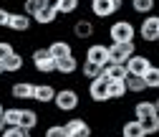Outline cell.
<instances>
[{
  "instance_id": "6da1fadb",
  "label": "cell",
  "mask_w": 159,
  "mask_h": 137,
  "mask_svg": "<svg viewBox=\"0 0 159 137\" xmlns=\"http://www.w3.org/2000/svg\"><path fill=\"white\" fill-rule=\"evenodd\" d=\"M136 36V28L131 21H126V18H119V21H114L109 26V38L111 43H124V41H134Z\"/></svg>"
},
{
  "instance_id": "7a4b0ae2",
  "label": "cell",
  "mask_w": 159,
  "mask_h": 137,
  "mask_svg": "<svg viewBox=\"0 0 159 137\" xmlns=\"http://www.w3.org/2000/svg\"><path fill=\"white\" fill-rule=\"evenodd\" d=\"M78 104H81V96H78V91H76V89H68V86L56 89L53 107H56L58 112H76V109H78Z\"/></svg>"
},
{
  "instance_id": "3957f363",
  "label": "cell",
  "mask_w": 159,
  "mask_h": 137,
  "mask_svg": "<svg viewBox=\"0 0 159 137\" xmlns=\"http://www.w3.org/2000/svg\"><path fill=\"white\" fill-rule=\"evenodd\" d=\"M89 8H91V15L93 18L106 21V18H111L114 13H119V10L124 8V0H91Z\"/></svg>"
},
{
  "instance_id": "277c9868",
  "label": "cell",
  "mask_w": 159,
  "mask_h": 137,
  "mask_svg": "<svg viewBox=\"0 0 159 137\" xmlns=\"http://www.w3.org/2000/svg\"><path fill=\"white\" fill-rule=\"evenodd\" d=\"M30 61H33V69H35L38 74H53V71H56V58L51 56L48 46H46V48H35V51L30 53Z\"/></svg>"
},
{
  "instance_id": "5b68a950",
  "label": "cell",
  "mask_w": 159,
  "mask_h": 137,
  "mask_svg": "<svg viewBox=\"0 0 159 137\" xmlns=\"http://www.w3.org/2000/svg\"><path fill=\"white\" fill-rule=\"evenodd\" d=\"M136 33H139V38H142L144 43H157L159 41V15L157 13L147 15L142 21V26L136 28Z\"/></svg>"
},
{
  "instance_id": "8992f818",
  "label": "cell",
  "mask_w": 159,
  "mask_h": 137,
  "mask_svg": "<svg viewBox=\"0 0 159 137\" xmlns=\"http://www.w3.org/2000/svg\"><path fill=\"white\" fill-rule=\"evenodd\" d=\"M134 53H136V43H134V41L111 43V46H109V64H126Z\"/></svg>"
},
{
  "instance_id": "52a82bcc",
  "label": "cell",
  "mask_w": 159,
  "mask_h": 137,
  "mask_svg": "<svg viewBox=\"0 0 159 137\" xmlns=\"http://www.w3.org/2000/svg\"><path fill=\"white\" fill-rule=\"evenodd\" d=\"M109 79L101 74L98 79H93V81H89V96H91V102H96V104H104V102H109Z\"/></svg>"
},
{
  "instance_id": "ba28073f",
  "label": "cell",
  "mask_w": 159,
  "mask_h": 137,
  "mask_svg": "<svg viewBox=\"0 0 159 137\" xmlns=\"http://www.w3.org/2000/svg\"><path fill=\"white\" fill-rule=\"evenodd\" d=\"M124 66H126V74H131V76H144V74L152 69V58H149L147 53H139V51H136Z\"/></svg>"
},
{
  "instance_id": "9c48e42d",
  "label": "cell",
  "mask_w": 159,
  "mask_h": 137,
  "mask_svg": "<svg viewBox=\"0 0 159 137\" xmlns=\"http://www.w3.org/2000/svg\"><path fill=\"white\" fill-rule=\"evenodd\" d=\"M84 61H91V64H96V66L104 69V66L109 64V46H106V43H89Z\"/></svg>"
},
{
  "instance_id": "30bf717a",
  "label": "cell",
  "mask_w": 159,
  "mask_h": 137,
  "mask_svg": "<svg viewBox=\"0 0 159 137\" xmlns=\"http://www.w3.org/2000/svg\"><path fill=\"white\" fill-rule=\"evenodd\" d=\"M63 127H66V135H71V137H91L93 135L91 125L84 120V117H73V120H68Z\"/></svg>"
},
{
  "instance_id": "8fae6325",
  "label": "cell",
  "mask_w": 159,
  "mask_h": 137,
  "mask_svg": "<svg viewBox=\"0 0 159 137\" xmlns=\"http://www.w3.org/2000/svg\"><path fill=\"white\" fill-rule=\"evenodd\" d=\"M33 26V18H28L23 10H10V21H8V28L13 33H28Z\"/></svg>"
},
{
  "instance_id": "7c38bea8",
  "label": "cell",
  "mask_w": 159,
  "mask_h": 137,
  "mask_svg": "<svg viewBox=\"0 0 159 137\" xmlns=\"http://www.w3.org/2000/svg\"><path fill=\"white\" fill-rule=\"evenodd\" d=\"M71 31H73V38H78V41H89V38L96 36V26L91 18H78Z\"/></svg>"
},
{
  "instance_id": "4fadbf2b",
  "label": "cell",
  "mask_w": 159,
  "mask_h": 137,
  "mask_svg": "<svg viewBox=\"0 0 159 137\" xmlns=\"http://www.w3.org/2000/svg\"><path fill=\"white\" fill-rule=\"evenodd\" d=\"M33 91H35V84H33V81H15V84L10 86V96L18 99V102L33 99Z\"/></svg>"
},
{
  "instance_id": "5bb4252c",
  "label": "cell",
  "mask_w": 159,
  "mask_h": 137,
  "mask_svg": "<svg viewBox=\"0 0 159 137\" xmlns=\"http://www.w3.org/2000/svg\"><path fill=\"white\" fill-rule=\"evenodd\" d=\"M53 99H56V86L53 84H35L33 102H38V104H53Z\"/></svg>"
},
{
  "instance_id": "9a60e30c",
  "label": "cell",
  "mask_w": 159,
  "mask_h": 137,
  "mask_svg": "<svg viewBox=\"0 0 159 137\" xmlns=\"http://www.w3.org/2000/svg\"><path fill=\"white\" fill-rule=\"evenodd\" d=\"M38 122H41V114H38L35 109L20 107V125H18V127H23L25 132H33V130L38 127Z\"/></svg>"
},
{
  "instance_id": "2e32d148",
  "label": "cell",
  "mask_w": 159,
  "mask_h": 137,
  "mask_svg": "<svg viewBox=\"0 0 159 137\" xmlns=\"http://www.w3.org/2000/svg\"><path fill=\"white\" fill-rule=\"evenodd\" d=\"M3 64V71L5 74H18V71H23V66H25V58H23V53H18V51H13L5 61H0Z\"/></svg>"
},
{
  "instance_id": "e0dca14e",
  "label": "cell",
  "mask_w": 159,
  "mask_h": 137,
  "mask_svg": "<svg viewBox=\"0 0 159 137\" xmlns=\"http://www.w3.org/2000/svg\"><path fill=\"white\" fill-rule=\"evenodd\" d=\"M76 71H78V58L76 56H66V58H58V61H56V74L71 76Z\"/></svg>"
},
{
  "instance_id": "ac0fdd59",
  "label": "cell",
  "mask_w": 159,
  "mask_h": 137,
  "mask_svg": "<svg viewBox=\"0 0 159 137\" xmlns=\"http://www.w3.org/2000/svg\"><path fill=\"white\" fill-rule=\"evenodd\" d=\"M101 74L106 76L109 81H124L126 79V66L124 64H106L101 69Z\"/></svg>"
},
{
  "instance_id": "d6986e66",
  "label": "cell",
  "mask_w": 159,
  "mask_h": 137,
  "mask_svg": "<svg viewBox=\"0 0 159 137\" xmlns=\"http://www.w3.org/2000/svg\"><path fill=\"white\" fill-rule=\"evenodd\" d=\"M48 51H51V56L56 58H66V56H73V46L68 43V41H61V38H58V41H53L51 46H48Z\"/></svg>"
},
{
  "instance_id": "ffe728a7",
  "label": "cell",
  "mask_w": 159,
  "mask_h": 137,
  "mask_svg": "<svg viewBox=\"0 0 159 137\" xmlns=\"http://www.w3.org/2000/svg\"><path fill=\"white\" fill-rule=\"evenodd\" d=\"M124 86H126L129 94H144V91H147V81H144V76H131V74H126Z\"/></svg>"
},
{
  "instance_id": "44dd1931",
  "label": "cell",
  "mask_w": 159,
  "mask_h": 137,
  "mask_svg": "<svg viewBox=\"0 0 159 137\" xmlns=\"http://www.w3.org/2000/svg\"><path fill=\"white\" fill-rule=\"evenodd\" d=\"M152 114H157L152 99H142V102L134 104V120H147V117H152Z\"/></svg>"
},
{
  "instance_id": "7402d4cb",
  "label": "cell",
  "mask_w": 159,
  "mask_h": 137,
  "mask_svg": "<svg viewBox=\"0 0 159 137\" xmlns=\"http://www.w3.org/2000/svg\"><path fill=\"white\" fill-rule=\"evenodd\" d=\"M56 21H58V13L51 10V8H41L33 15V23H38V26H53Z\"/></svg>"
},
{
  "instance_id": "603a6c76",
  "label": "cell",
  "mask_w": 159,
  "mask_h": 137,
  "mask_svg": "<svg viewBox=\"0 0 159 137\" xmlns=\"http://www.w3.org/2000/svg\"><path fill=\"white\" fill-rule=\"evenodd\" d=\"M119 137H147V135H144L142 125H139V120H126L121 125V135Z\"/></svg>"
},
{
  "instance_id": "cb8c5ba5",
  "label": "cell",
  "mask_w": 159,
  "mask_h": 137,
  "mask_svg": "<svg viewBox=\"0 0 159 137\" xmlns=\"http://www.w3.org/2000/svg\"><path fill=\"white\" fill-rule=\"evenodd\" d=\"M131 10L136 15H152L157 10V0H131Z\"/></svg>"
},
{
  "instance_id": "d4e9b609",
  "label": "cell",
  "mask_w": 159,
  "mask_h": 137,
  "mask_svg": "<svg viewBox=\"0 0 159 137\" xmlns=\"http://www.w3.org/2000/svg\"><path fill=\"white\" fill-rule=\"evenodd\" d=\"M3 122H5V127H18L20 125V107H5Z\"/></svg>"
},
{
  "instance_id": "484cf974",
  "label": "cell",
  "mask_w": 159,
  "mask_h": 137,
  "mask_svg": "<svg viewBox=\"0 0 159 137\" xmlns=\"http://www.w3.org/2000/svg\"><path fill=\"white\" fill-rule=\"evenodd\" d=\"M139 125H142V130H144V135H159V114H152V117H147V120H139Z\"/></svg>"
},
{
  "instance_id": "4316f807",
  "label": "cell",
  "mask_w": 159,
  "mask_h": 137,
  "mask_svg": "<svg viewBox=\"0 0 159 137\" xmlns=\"http://www.w3.org/2000/svg\"><path fill=\"white\" fill-rule=\"evenodd\" d=\"M129 91L124 86V81H111L109 84V102H119V99H124Z\"/></svg>"
},
{
  "instance_id": "83f0119b",
  "label": "cell",
  "mask_w": 159,
  "mask_h": 137,
  "mask_svg": "<svg viewBox=\"0 0 159 137\" xmlns=\"http://www.w3.org/2000/svg\"><path fill=\"white\" fill-rule=\"evenodd\" d=\"M78 71H81L84 79H89V81H93V79L101 76V66H96V64H91V61H84L81 66H78Z\"/></svg>"
},
{
  "instance_id": "f1b7e54d",
  "label": "cell",
  "mask_w": 159,
  "mask_h": 137,
  "mask_svg": "<svg viewBox=\"0 0 159 137\" xmlns=\"http://www.w3.org/2000/svg\"><path fill=\"white\" fill-rule=\"evenodd\" d=\"M81 8V0H61L58 3V15H71Z\"/></svg>"
},
{
  "instance_id": "f546056e",
  "label": "cell",
  "mask_w": 159,
  "mask_h": 137,
  "mask_svg": "<svg viewBox=\"0 0 159 137\" xmlns=\"http://www.w3.org/2000/svg\"><path fill=\"white\" fill-rule=\"evenodd\" d=\"M144 81H147V89H159V66L152 64V69L144 74Z\"/></svg>"
},
{
  "instance_id": "4dcf8cb0",
  "label": "cell",
  "mask_w": 159,
  "mask_h": 137,
  "mask_svg": "<svg viewBox=\"0 0 159 137\" xmlns=\"http://www.w3.org/2000/svg\"><path fill=\"white\" fill-rule=\"evenodd\" d=\"M41 8H43V0H23V13H25L28 18H33Z\"/></svg>"
},
{
  "instance_id": "1f68e13d",
  "label": "cell",
  "mask_w": 159,
  "mask_h": 137,
  "mask_svg": "<svg viewBox=\"0 0 159 137\" xmlns=\"http://www.w3.org/2000/svg\"><path fill=\"white\" fill-rule=\"evenodd\" d=\"M43 137H66V127L63 125H48Z\"/></svg>"
},
{
  "instance_id": "d6a6232c",
  "label": "cell",
  "mask_w": 159,
  "mask_h": 137,
  "mask_svg": "<svg viewBox=\"0 0 159 137\" xmlns=\"http://www.w3.org/2000/svg\"><path fill=\"white\" fill-rule=\"evenodd\" d=\"M28 135H30V132H25L23 127H5L0 137H28Z\"/></svg>"
},
{
  "instance_id": "836d02e7",
  "label": "cell",
  "mask_w": 159,
  "mask_h": 137,
  "mask_svg": "<svg viewBox=\"0 0 159 137\" xmlns=\"http://www.w3.org/2000/svg\"><path fill=\"white\" fill-rule=\"evenodd\" d=\"M13 51H15V48H13L10 41H0V61H5V58H8Z\"/></svg>"
},
{
  "instance_id": "e575fe53",
  "label": "cell",
  "mask_w": 159,
  "mask_h": 137,
  "mask_svg": "<svg viewBox=\"0 0 159 137\" xmlns=\"http://www.w3.org/2000/svg\"><path fill=\"white\" fill-rule=\"evenodd\" d=\"M8 21H10V10L0 5V28H8Z\"/></svg>"
},
{
  "instance_id": "d590c367",
  "label": "cell",
  "mask_w": 159,
  "mask_h": 137,
  "mask_svg": "<svg viewBox=\"0 0 159 137\" xmlns=\"http://www.w3.org/2000/svg\"><path fill=\"white\" fill-rule=\"evenodd\" d=\"M58 3H61V0H43V8H51V10L58 13Z\"/></svg>"
},
{
  "instance_id": "8d00e7d4",
  "label": "cell",
  "mask_w": 159,
  "mask_h": 137,
  "mask_svg": "<svg viewBox=\"0 0 159 137\" xmlns=\"http://www.w3.org/2000/svg\"><path fill=\"white\" fill-rule=\"evenodd\" d=\"M154 102V109H157V114H159V96H157V99H152Z\"/></svg>"
},
{
  "instance_id": "74e56055",
  "label": "cell",
  "mask_w": 159,
  "mask_h": 137,
  "mask_svg": "<svg viewBox=\"0 0 159 137\" xmlns=\"http://www.w3.org/2000/svg\"><path fill=\"white\" fill-rule=\"evenodd\" d=\"M3 112H5V107H3V102H0V120H3Z\"/></svg>"
},
{
  "instance_id": "f35d334b",
  "label": "cell",
  "mask_w": 159,
  "mask_h": 137,
  "mask_svg": "<svg viewBox=\"0 0 159 137\" xmlns=\"http://www.w3.org/2000/svg\"><path fill=\"white\" fill-rule=\"evenodd\" d=\"M3 130H5V122H3V120H0V135H3Z\"/></svg>"
},
{
  "instance_id": "ab89813d",
  "label": "cell",
  "mask_w": 159,
  "mask_h": 137,
  "mask_svg": "<svg viewBox=\"0 0 159 137\" xmlns=\"http://www.w3.org/2000/svg\"><path fill=\"white\" fill-rule=\"evenodd\" d=\"M3 74H5V71H3V64H0V76H3Z\"/></svg>"
},
{
  "instance_id": "60d3db41",
  "label": "cell",
  "mask_w": 159,
  "mask_h": 137,
  "mask_svg": "<svg viewBox=\"0 0 159 137\" xmlns=\"http://www.w3.org/2000/svg\"><path fill=\"white\" fill-rule=\"evenodd\" d=\"M28 137H33V135H28Z\"/></svg>"
},
{
  "instance_id": "b9f144b4",
  "label": "cell",
  "mask_w": 159,
  "mask_h": 137,
  "mask_svg": "<svg viewBox=\"0 0 159 137\" xmlns=\"http://www.w3.org/2000/svg\"><path fill=\"white\" fill-rule=\"evenodd\" d=\"M66 137H71V135H66Z\"/></svg>"
}]
</instances>
